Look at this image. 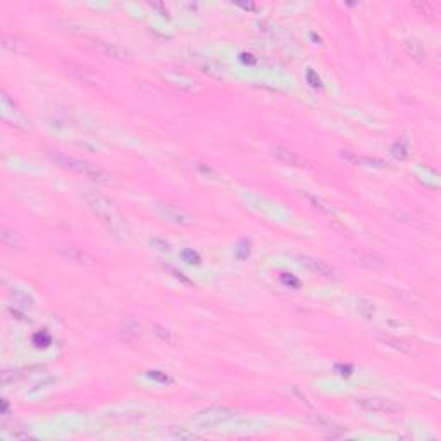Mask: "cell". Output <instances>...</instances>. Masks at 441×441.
Returning <instances> with one entry per match:
<instances>
[{
	"instance_id": "obj_1",
	"label": "cell",
	"mask_w": 441,
	"mask_h": 441,
	"mask_svg": "<svg viewBox=\"0 0 441 441\" xmlns=\"http://www.w3.org/2000/svg\"><path fill=\"white\" fill-rule=\"evenodd\" d=\"M85 200L90 207L91 214L104 224L105 229L109 231L114 238L121 241L128 240L131 235V227H129L126 217L119 212V208L114 205V202H110L107 197L97 193V192H86Z\"/></svg>"
},
{
	"instance_id": "obj_2",
	"label": "cell",
	"mask_w": 441,
	"mask_h": 441,
	"mask_svg": "<svg viewBox=\"0 0 441 441\" xmlns=\"http://www.w3.org/2000/svg\"><path fill=\"white\" fill-rule=\"evenodd\" d=\"M52 159L57 162L59 166L66 167V169H71L78 174L86 176V178L91 179V181H97V183H102V184L110 183L109 173L105 169H102L100 166H95V164H91V162L76 159V157H67V155H62V154H55V155H52Z\"/></svg>"
},
{
	"instance_id": "obj_3",
	"label": "cell",
	"mask_w": 441,
	"mask_h": 441,
	"mask_svg": "<svg viewBox=\"0 0 441 441\" xmlns=\"http://www.w3.org/2000/svg\"><path fill=\"white\" fill-rule=\"evenodd\" d=\"M2 118L6 123H9L11 126L22 129V131H28L30 126V119L26 118V114L22 112L19 105L16 104V100L11 99V95L7 91H2Z\"/></svg>"
},
{
	"instance_id": "obj_4",
	"label": "cell",
	"mask_w": 441,
	"mask_h": 441,
	"mask_svg": "<svg viewBox=\"0 0 441 441\" xmlns=\"http://www.w3.org/2000/svg\"><path fill=\"white\" fill-rule=\"evenodd\" d=\"M236 415V410L227 407H211L207 410L198 412L197 415L193 417V422L202 428H216V426L222 424V422H227L229 419H233Z\"/></svg>"
},
{
	"instance_id": "obj_5",
	"label": "cell",
	"mask_w": 441,
	"mask_h": 441,
	"mask_svg": "<svg viewBox=\"0 0 441 441\" xmlns=\"http://www.w3.org/2000/svg\"><path fill=\"white\" fill-rule=\"evenodd\" d=\"M357 403L367 412H374V414H398L402 410L400 405H397L391 400L379 397H369V398H360Z\"/></svg>"
},
{
	"instance_id": "obj_6",
	"label": "cell",
	"mask_w": 441,
	"mask_h": 441,
	"mask_svg": "<svg viewBox=\"0 0 441 441\" xmlns=\"http://www.w3.org/2000/svg\"><path fill=\"white\" fill-rule=\"evenodd\" d=\"M159 212L160 216L164 217L166 221H169L171 224H176V226H192L193 222V217L188 214L187 211L183 208L176 207V205H171V203H159Z\"/></svg>"
},
{
	"instance_id": "obj_7",
	"label": "cell",
	"mask_w": 441,
	"mask_h": 441,
	"mask_svg": "<svg viewBox=\"0 0 441 441\" xmlns=\"http://www.w3.org/2000/svg\"><path fill=\"white\" fill-rule=\"evenodd\" d=\"M57 252L62 255L66 261L73 262V264H78V266L90 267V266H94V264H95V259L91 257L90 253L85 252L83 248L73 247V245H59Z\"/></svg>"
},
{
	"instance_id": "obj_8",
	"label": "cell",
	"mask_w": 441,
	"mask_h": 441,
	"mask_svg": "<svg viewBox=\"0 0 441 441\" xmlns=\"http://www.w3.org/2000/svg\"><path fill=\"white\" fill-rule=\"evenodd\" d=\"M298 261H300L301 266L307 267L310 272H314V274L328 277V280H334V277H336V271H334V267L329 266L328 262L321 261V259L310 257V255H300Z\"/></svg>"
},
{
	"instance_id": "obj_9",
	"label": "cell",
	"mask_w": 441,
	"mask_h": 441,
	"mask_svg": "<svg viewBox=\"0 0 441 441\" xmlns=\"http://www.w3.org/2000/svg\"><path fill=\"white\" fill-rule=\"evenodd\" d=\"M94 49L99 50L100 54H104L105 57L115 59L119 62H131V55H129L128 50H124L123 47L115 43H110V41H104V40H97L94 41Z\"/></svg>"
},
{
	"instance_id": "obj_10",
	"label": "cell",
	"mask_w": 441,
	"mask_h": 441,
	"mask_svg": "<svg viewBox=\"0 0 441 441\" xmlns=\"http://www.w3.org/2000/svg\"><path fill=\"white\" fill-rule=\"evenodd\" d=\"M271 155L274 157V159H277L280 162H283V164L286 166H291V167H301L304 166V159L296 154L295 150H291V148L288 147H272L271 148Z\"/></svg>"
},
{
	"instance_id": "obj_11",
	"label": "cell",
	"mask_w": 441,
	"mask_h": 441,
	"mask_svg": "<svg viewBox=\"0 0 441 441\" xmlns=\"http://www.w3.org/2000/svg\"><path fill=\"white\" fill-rule=\"evenodd\" d=\"M341 155L345 157L346 160H350L352 164H360V166H367V167H378V169H383L386 167V162L378 159V157H357V155H352L350 152L343 150Z\"/></svg>"
},
{
	"instance_id": "obj_12",
	"label": "cell",
	"mask_w": 441,
	"mask_h": 441,
	"mask_svg": "<svg viewBox=\"0 0 441 441\" xmlns=\"http://www.w3.org/2000/svg\"><path fill=\"white\" fill-rule=\"evenodd\" d=\"M121 336L128 343H133L134 340H138V338H140V324L129 317L128 321H124L123 326H121Z\"/></svg>"
},
{
	"instance_id": "obj_13",
	"label": "cell",
	"mask_w": 441,
	"mask_h": 441,
	"mask_svg": "<svg viewBox=\"0 0 441 441\" xmlns=\"http://www.w3.org/2000/svg\"><path fill=\"white\" fill-rule=\"evenodd\" d=\"M359 262L362 264L364 267L370 269V271H384L386 269V261L378 255H370V253H365V255H359Z\"/></svg>"
},
{
	"instance_id": "obj_14",
	"label": "cell",
	"mask_w": 441,
	"mask_h": 441,
	"mask_svg": "<svg viewBox=\"0 0 441 441\" xmlns=\"http://www.w3.org/2000/svg\"><path fill=\"white\" fill-rule=\"evenodd\" d=\"M305 198H307V200L312 203V207H315L317 211H321L322 214H326V216H334V214H336V208H334L329 202L324 200V198L315 197V195H309V193L305 195Z\"/></svg>"
},
{
	"instance_id": "obj_15",
	"label": "cell",
	"mask_w": 441,
	"mask_h": 441,
	"mask_svg": "<svg viewBox=\"0 0 441 441\" xmlns=\"http://www.w3.org/2000/svg\"><path fill=\"white\" fill-rule=\"evenodd\" d=\"M0 238H2V243L6 245V247H9V248L17 250L21 247V236L17 235L14 229L2 227V235H0Z\"/></svg>"
},
{
	"instance_id": "obj_16",
	"label": "cell",
	"mask_w": 441,
	"mask_h": 441,
	"mask_svg": "<svg viewBox=\"0 0 441 441\" xmlns=\"http://www.w3.org/2000/svg\"><path fill=\"white\" fill-rule=\"evenodd\" d=\"M379 340H381L384 345L391 346L394 350H400L403 354H412V352H414V346H412L410 343L397 340V338H393V336H379Z\"/></svg>"
},
{
	"instance_id": "obj_17",
	"label": "cell",
	"mask_w": 441,
	"mask_h": 441,
	"mask_svg": "<svg viewBox=\"0 0 441 441\" xmlns=\"http://www.w3.org/2000/svg\"><path fill=\"white\" fill-rule=\"evenodd\" d=\"M67 67H69V73H71V74H76V73H78V78H80L83 83H91V85H95L97 76L90 71V69L81 67V66H74V64H69Z\"/></svg>"
},
{
	"instance_id": "obj_18",
	"label": "cell",
	"mask_w": 441,
	"mask_h": 441,
	"mask_svg": "<svg viewBox=\"0 0 441 441\" xmlns=\"http://www.w3.org/2000/svg\"><path fill=\"white\" fill-rule=\"evenodd\" d=\"M152 333H154L160 341H164L166 345H174L176 340H174L173 333H171L167 328L160 326V324H157V322H152Z\"/></svg>"
},
{
	"instance_id": "obj_19",
	"label": "cell",
	"mask_w": 441,
	"mask_h": 441,
	"mask_svg": "<svg viewBox=\"0 0 441 441\" xmlns=\"http://www.w3.org/2000/svg\"><path fill=\"white\" fill-rule=\"evenodd\" d=\"M391 155L394 157V159H407L408 155V143L407 140H403V138H400L398 142H394L391 145Z\"/></svg>"
},
{
	"instance_id": "obj_20",
	"label": "cell",
	"mask_w": 441,
	"mask_h": 441,
	"mask_svg": "<svg viewBox=\"0 0 441 441\" xmlns=\"http://www.w3.org/2000/svg\"><path fill=\"white\" fill-rule=\"evenodd\" d=\"M169 436L176 439H200V436L184 428H169Z\"/></svg>"
},
{
	"instance_id": "obj_21",
	"label": "cell",
	"mask_w": 441,
	"mask_h": 441,
	"mask_svg": "<svg viewBox=\"0 0 441 441\" xmlns=\"http://www.w3.org/2000/svg\"><path fill=\"white\" fill-rule=\"evenodd\" d=\"M357 310L364 315L365 319H373L374 315V305L370 300H365V298H359L357 300Z\"/></svg>"
},
{
	"instance_id": "obj_22",
	"label": "cell",
	"mask_w": 441,
	"mask_h": 441,
	"mask_svg": "<svg viewBox=\"0 0 441 441\" xmlns=\"http://www.w3.org/2000/svg\"><path fill=\"white\" fill-rule=\"evenodd\" d=\"M235 253L238 259H247L250 255V241L247 238H241L238 243H236Z\"/></svg>"
},
{
	"instance_id": "obj_23",
	"label": "cell",
	"mask_w": 441,
	"mask_h": 441,
	"mask_svg": "<svg viewBox=\"0 0 441 441\" xmlns=\"http://www.w3.org/2000/svg\"><path fill=\"white\" fill-rule=\"evenodd\" d=\"M2 47L7 49V50H12V52H19V50H22L21 41L12 38V36H7V35L2 36Z\"/></svg>"
},
{
	"instance_id": "obj_24",
	"label": "cell",
	"mask_w": 441,
	"mask_h": 441,
	"mask_svg": "<svg viewBox=\"0 0 441 441\" xmlns=\"http://www.w3.org/2000/svg\"><path fill=\"white\" fill-rule=\"evenodd\" d=\"M181 257H183V261L187 264H195V266H198V264L202 262L200 255L195 252V250H190V248L183 250V252H181Z\"/></svg>"
},
{
	"instance_id": "obj_25",
	"label": "cell",
	"mask_w": 441,
	"mask_h": 441,
	"mask_svg": "<svg viewBox=\"0 0 441 441\" xmlns=\"http://www.w3.org/2000/svg\"><path fill=\"white\" fill-rule=\"evenodd\" d=\"M148 243H150V247L160 250V252H169L171 250V243L166 240H162V238H150L148 240Z\"/></svg>"
},
{
	"instance_id": "obj_26",
	"label": "cell",
	"mask_w": 441,
	"mask_h": 441,
	"mask_svg": "<svg viewBox=\"0 0 441 441\" xmlns=\"http://www.w3.org/2000/svg\"><path fill=\"white\" fill-rule=\"evenodd\" d=\"M148 376H150L152 379H155V381H159V383H171V378L167 374H164V373H160V370H150V373H148Z\"/></svg>"
},
{
	"instance_id": "obj_27",
	"label": "cell",
	"mask_w": 441,
	"mask_h": 441,
	"mask_svg": "<svg viewBox=\"0 0 441 441\" xmlns=\"http://www.w3.org/2000/svg\"><path fill=\"white\" fill-rule=\"evenodd\" d=\"M307 81L310 83V86H314V88L321 86V80H319V76L315 74V71H312V69L307 73Z\"/></svg>"
},
{
	"instance_id": "obj_28",
	"label": "cell",
	"mask_w": 441,
	"mask_h": 441,
	"mask_svg": "<svg viewBox=\"0 0 441 441\" xmlns=\"http://www.w3.org/2000/svg\"><path fill=\"white\" fill-rule=\"evenodd\" d=\"M290 277H286V274H283L281 276V280H283V283H286V285H291V286H298L300 283H298V280H295V277H291V274H288Z\"/></svg>"
},
{
	"instance_id": "obj_29",
	"label": "cell",
	"mask_w": 441,
	"mask_h": 441,
	"mask_svg": "<svg viewBox=\"0 0 441 441\" xmlns=\"http://www.w3.org/2000/svg\"><path fill=\"white\" fill-rule=\"evenodd\" d=\"M336 370H340L341 376H350L352 374V365H336Z\"/></svg>"
},
{
	"instance_id": "obj_30",
	"label": "cell",
	"mask_w": 441,
	"mask_h": 441,
	"mask_svg": "<svg viewBox=\"0 0 441 441\" xmlns=\"http://www.w3.org/2000/svg\"><path fill=\"white\" fill-rule=\"evenodd\" d=\"M9 414V403L7 400H2V415H7Z\"/></svg>"
}]
</instances>
